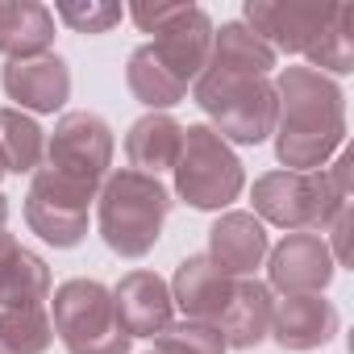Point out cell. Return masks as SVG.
I'll return each instance as SVG.
<instances>
[{
    "label": "cell",
    "instance_id": "11",
    "mask_svg": "<svg viewBox=\"0 0 354 354\" xmlns=\"http://www.w3.org/2000/svg\"><path fill=\"white\" fill-rule=\"evenodd\" d=\"M342 329V317L333 308V300L325 296H283L275 300V313H271V333L279 350H292V354H308V350H321L337 337Z\"/></svg>",
    "mask_w": 354,
    "mask_h": 354
},
{
    "label": "cell",
    "instance_id": "18",
    "mask_svg": "<svg viewBox=\"0 0 354 354\" xmlns=\"http://www.w3.org/2000/svg\"><path fill=\"white\" fill-rule=\"evenodd\" d=\"M271 313H275V292L263 279H234V296L221 313V333L230 350H254L271 333Z\"/></svg>",
    "mask_w": 354,
    "mask_h": 354
},
{
    "label": "cell",
    "instance_id": "12",
    "mask_svg": "<svg viewBox=\"0 0 354 354\" xmlns=\"http://www.w3.org/2000/svg\"><path fill=\"white\" fill-rule=\"evenodd\" d=\"M0 88L21 113H59L71 100V67L59 55L26 59V63H5Z\"/></svg>",
    "mask_w": 354,
    "mask_h": 354
},
{
    "label": "cell",
    "instance_id": "30",
    "mask_svg": "<svg viewBox=\"0 0 354 354\" xmlns=\"http://www.w3.org/2000/svg\"><path fill=\"white\" fill-rule=\"evenodd\" d=\"M5 221H9V201L0 196V230H5Z\"/></svg>",
    "mask_w": 354,
    "mask_h": 354
},
{
    "label": "cell",
    "instance_id": "2",
    "mask_svg": "<svg viewBox=\"0 0 354 354\" xmlns=\"http://www.w3.org/2000/svg\"><path fill=\"white\" fill-rule=\"evenodd\" d=\"M171 205L175 201L167 184L154 175H142L133 167L109 171V180L96 192V225L104 246L121 259H146L162 238V221Z\"/></svg>",
    "mask_w": 354,
    "mask_h": 354
},
{
    "label": "cell",
    "instance_id": "22",
    "mask_svg": "<svg viewBox=\"0 0 354 354\" xmlns=\"http://www.w3.org/2000/svg\"><path fill=\"white\" fill-rule=\"evenodd\" d=\"M213 67L225 71H250V75H271L279 67V55L242 21H225L221 30H213V50H209Z\"/></svg>",
    "mask_w": 354,
    "mask_h": 354
},
{
    "label": "cell",
    "instance_id": "5",
    "mask_svg": "<svg viewBox=\"0 0 354 354\" xmlns=\"http://www.w3.org/2000/svg\"><path fill=\"white\" fill-rule=\"evenodd\" d=\"M246 188V171L234 146L213 125H184V146L175 162V196L196 213L230 209Z\"/></svg>",
    "mask_w": 354,
    "mask_h": 354
},
{
    "label": "cell",
    "instance_id": "17",
    "mask_svg": "<svg viewBox=\"0 0 354 354\" xmlns=\"http://www.w3.org/2000/svg\"><path fill=\"white\" fill-rule=\"evenodd\" d=\"M55 46V13L38 0H0V55L9 63L42 59Z\"/></svg>",
    "mask_w": 354,
    "mask_h": 354
},
{
    "label": "cell",
    "instance_id": "1",
    "mask_svg": "<svg viewBox=\"0 0 354 354\" xmlns=\"http://www.w3.org/2000/svg\"><path fill=\"white\" fill-rule=\"evenodd\" d=\"M275 158L283 171H321L346 146V92L313 67H283L275 80Z\"/></svg>",
    "mask_w": 354,
    "mask_h": 354
},
{
    "label": "cell",
    "instance_id": "16",
    "mask_svg": "<svg viewBox=\"0 0 354 354\" xmlns=\"http://www.w3.org/2000/svg\"><path fill=\"white\" fill-rule=\"evenodd\" d=\"M167 288H171V304L188 321H213V325L221 321V313L234 296V279L221 275L205 254H188L175 267V279Z\"/></svg>",
    "mask_w": 354,
    "mask_h": 354
},
{
    "label": "cell",
    "instance_id": "20",
    "mask_svg": "<svg viewBox=\"0 0 354 354\" xmlns=\"http://www.w3.org/2000/svg\"><path fill=\"white\" fill-rule=\"evenodd\" d=\"M304 59L329 80L354 71V5H329V17L304 46Z\"/></svg>",
    "mask_w": 354,
    "mask_h": 354
},
{
    "label": "cell",
    "instance_id": "14",
    "mask_svg": "<svg viewBox=\"0 0 354 354\" xmlns=\"http://www.w3.org/2000/svg\"><path fill=\"white\" fill-rule=\"evenodd\" d=\"M267 225L254 213H221L209 230V263L230 279H250L267 259Z\"/></svg>",
    "mask_w": 354,
    "mask_h": 354
},
{
    "label": "cell",
    "instance_id": "31",
    "mask_svg": "<svg viewBox=\"0 0 354 354\" xmlns=\"http://www.w3.org/2000/svg\"><path fill=\"white\" fill-rule=\"evenodd\" d=\"M0 354H13V350H9V346H5V337H0Z\"/></svg>",
    "mask_w": 354,
    "mask_h": 354
},
{
    "label": "cell",
    "instance_id": "29",
    "mask_svg": "<svg viewBox=\"0 0 354 354\" xmlns=\"http://www.w3.org/2000/svg\"><path fill=\"white\" fill-rule=\"evenodd\" d=\"M17 250H21V242H17V238H13L9 230H0V271H5V263H9V259H13Z\"/></svg>",
    "mask_w": 354,
    "mask_h": 354
},
{
    "label": "cell",
    "instance_id": "27",
    "mask_svg": "<svg viewBox=\"0 0 354 354\" xmlns=\"http://www.w3.org/2000/svg\"><path fill=\"white\" fill-rule=\"evenodd\" d=\"M63 26H71L75 34H109L121 17H125V9L121 5H109V0H63V5H55L50 9Z\"/></svg>",
    "mask_w": 354,
    "mask_h": 354
},
{
    "label": "cell",
    "instance_id": "28",
    "mask_svg": "<svg viewBox=\"0 0 354 354\" xmlns=\"http://www.w3.org/2000/svg\"><path fill=\"white\" fill-rule=\"evenodd\" d=\"M325 230H329V242L325 246L333 254V267H350V205H342Z\"/></svg>",
    "mask_w": 354,
    "mask_h": 354
},
{
    "label": "cell",
    "instance_id": "33",
    "mask_svg": "<svg viewBox=\"0 0 354 354\" xmlns=\"http://www.w3.org/2000/svg\"><path fill=\"white\" fill-rule=\"evenodd\" d=\"M150 354H158V350H150Z\"/></svg>",
    "mask_w": 354,
    "mask_h": 354
},
{
    "label": "cell",
    "instance_id": "23",
    "mask_svg": "<svg viewBox=\"0 0 354 354\" xmlns=\"http://www.w3.org/2000/svg\"><path fill=\"white\" fill-rule=\"evenodd\" d=\"M0 162L13 175H34L46 162V129L21 109H0Z\"/></svg>",
    "mask_w": 354,
    "mask_h": 354
},
{
    "label": "cell",
    "instance_id": "13",
    "mask_svg": "<svg viewBox=\"0 0 354 354\" xmlns=\"http://www.w3.org/2000/svg\"><path fill=\"white\" fill-rule=\"evenodd\" d=\"M329 5H275V0H246L242 26L254 30L275 55H304L313 34L325 26Z\"/></svg>",
    "mask_w": 354,
    "mask_h": 354
},
{
    "label": "cell",
    "instance_id": "25",
    "mask_svg": "<svg viewBox=\"0 0 354 354\" xmlns=\"http://www.w3.org/2000/svg\"><path fill=\"white\" fill-rule=\"evenodd\" d=\"M0 337L13 354H46L55 342V325L46 304H26V308H0Z\"/></svg>",
    "mask_w": 354,
    "mask_h": 354
},
{
    "label": "cell",
    "instance_id": "19",
    "mask_svg": "<svg viewBox=\"0 0 354 354\" xmlns=\"http://www.w3.org/2000/svg\"><path fill=\"white\" fill-rule=\"evenodd\" d=\"M180 146H184V125L175 121L171 113H146L125 133L129 167L142 171V175H154V180L162 171H175V162H180Z\"/></svg>",
    "mask_w": 354,
    "mask_h": 354
},
{
    "label": "cell",
    "instance_id": "15",
    "mask_svg": "<svg viewBox=\"0 0 354 354\" xmlns=\"http://www.w3.org/2000/svg\"><path fill=\"white\" fill-rule=\"evenodd\" d=\"M113 304H117V317H121L129 337H158L171 325V313H175L171 288L154 271L121 275V283L113 288Z\"/></svg>",
    "mask_w": 354,
    "mask_h": 354
},
{
    "label": "cell",
    "instance_id": "32",
    "mask_svg": "<svg viewBox=\"0 0 354 354\" xmlns=\"http://www.w3.org/2000/svg\"><path fill=\"white\" fill-rule=\"evenodd\" d=\"M5 175H9V171H5V162H0V180H5Z\"/></svg>",
    "mask_w": 354,
    "mask_h": 354
},
{
    "label": "cell",
    "instance_id": "21",
    "mask_svg": "<svg viewBox=\"0 0 354 354\" xmlns=\"http://www.w3.org/2000/svg\"><path fill=\"white\" fill-rule=\"evenodd\" d=\"M125 84H129L133 100L146 104L150 113H167V109H175V104L188 96V88L162 67V59L154 55L150 42H142V46L129 55V63H125Z\"/></svg>",
    "mask_w": 354,
    "mask_h": 354
},
{
    "label": "cell",
    "instance_id": "10",
    "mask_svg": "<svg viewBox=\"0 0 354 354\" xmlns=\"http://www.w3.org/2000/svg\"><path fill=\"white\" fill-rule=\"evenodd\" d=\"M337 267L321 234H288L267 250V288L283 296H321L333 283Z\"/></svg>",
    "mask_w": 354,
    "mask_h": 354
},
{
    "label": "cell",
    "instance_id": "8",
    "mask_svg": "<svg viewBox=\"0 0 354 354\" xmlns=\"http://www.w3.org/2000/svg\"><path fill=\"white\" fill-rule=\"evenodd\" d=\"M113 129L100 113H63L55 121V133L46 138V162L50 171H59L63 180L88 188V192H100V184L109 180L113 171Z\"/></svg>",
    "mask_w": 354,
    "mask_h": 354
},
{
    "label": "cell",
    "instance_id": "6",
    "mask_svg": "<svg viewBox=\"0 0 354 354\" xmlns=\"http://www.w3.org/2000/svg\"><path fill=\"white\" fill-rule=\"evenodd\" d=\"M50 325L67 354H129L133 346L117 317L113 288H104L100 279L80 275L59 283L50 300Z\"/></svg>",
    "mask_w": 354,
    "mask_h": 354
},
{
    "label": "cell",
    "instance_id": "26",
    "mask_svg": "<svg viewBox=\"0 0 354 354\" xmlns=\"http://www.w3.org/2000/svg\"><path fill=\"white\" fill-rule=\"evenodd\" d=\"M158 354H225V333L213 321H171L158 337H154Z\"/></svg>",
    "mask_w": 354,
    "mask_h": 354
},
{
    "label": "cell",
    "instance_id": "7",
    "mask_svg": "<svg viewBox=\"0 0 354 354\" xmlns=\"http://www.w3.org/2000/svg\"><path fill=\"white\" fill-rule=\"evenodd\" d=\"M129 17L142 34H154V55L184 88L196 84V75L209 63L213 50V17L201 5H133Z\"/></svg>",
    "mask_w": 354,
    "mask_h": 354
},
{
    "label": "cell",
    "instance_id": "3",
    "mask_svg": "<svg viewBox=\"0 0 354 354\" xmlns=\"http://www.w3.org/2000/svg\"><path fill=\"white\" fill-rule=\"evenodd\" d=\"M192 96L225 142L259 146L275 129V84H271V75L225 71V67L205 63V71L192 84Z\"/></svg>",
    "mask_w": 354,
    "mask_h": 354
},
{
    "label": "cell",
    "instance_id": "4",
    "mask_svg": "<svg viewBox=\"0 0 354 354\" xmlns=\"http://www.w3.org/2000/svg\"><path fill=\"white\" fill-rule=\"evenodd\" d=\"M250 205L254 217L263 225L275 230H292V234H313L325 230L333 221V213L342 205H350V196L329 180V171H267L250 188Z\"/></svg>",
    "mask_w": 354,
    "mask_h": 354
},
{
    "label": "cell",
    "instance_id": "24",
    "mask_svg": "<svg viewBox=\"0 0 354 354\" xmlns=\"http://www.w3.org/2000/svg\"><path fill=\"white\" fill-rule=\"evenodd\" d=\"M50 300V267L34 250H17L0 271V308H26Z\"/></svg>",
    "mask_w": 354,
    "mask_h": 354
},
{
    "label": "cell",
    "instance_id": "9",
    "mask_svg": "<svg viewBox=\"0 0 354 354\" xmlns=\"http://www.w3.org/2000/svg\"><path fill=\"white\" fill-rule=\"evenodd\" d=\"M96 192L63 180L59 171L38 167L30 180V196H26V225L55 250H71L84 242L88 234V209H92Z\"/></svg>",
    "mask_w": 354,
    "mask_h": 354
}]
</instances>
